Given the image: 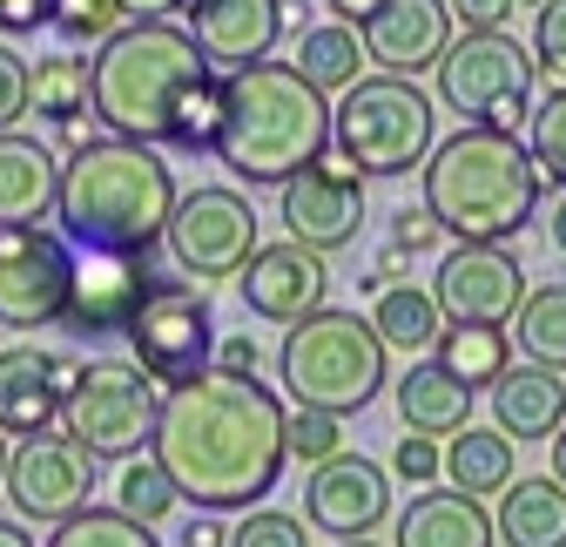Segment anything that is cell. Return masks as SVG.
<instances>
[{
  "instance_id": "1",
  "label": "cell",
  "mask_w": 566,
  "mask_h": 547,
  "mask_svg": "<svg viewBox=\"0 0 566 547\" xmlns=\"http://www.w3.org/2000/svg\"><path fill=\"white\" fill-rule=\"evenodd\" d=\"M283 399L256 379L196 372L163 392L149 460L176 481L196 514H250L283 481Z\"/></svg>"
},
{
  "instance_id": "2",
  "label": "cell",
  "mask_w": 566,
  "mask_h": 547,
  "mask_svg": "<svg viewBox=\"0 0 566 547\" xmlns=\"http://www.w3.org/2000/svg\"><path fill=\"white\" fill-rule=\"evenodd\" d=\"M176 169L163 149L128 143V135H88V143L61 163V196L54 224L61 237L88 257H142L156 264L163 230L176 217Z\"/></svg>"
},
{
  "instance_id": "3",
  "label": "cell",
  "mask_w": 566,
  "mask_h": 547,
  "mask_svg": "<svg viewBox=\"0 0 566 547\" xmlns=\"http://www.w3.org/2000/svg\"><path fill=\"white\" fill-rule=\"evenodd\" d=\"M331 149V95H317L291 61H250L223 75V122L217 156L237 183H291L297 169L324 163Z\"/></svg>"
},
{
  "instance_id": "4",
  "label": "cell",
  "mask_w": 566,
  "mask_h": 547,
  "mask_svg": "<svg viewBox=\"0 0 566 547\" xmlns=\"http://www.w3.org/2000/svg\"><path fill=\"white\" fill-rule=\"evenodd\" d=\"M418 176H424L432 224L459 244H513L546 196V176L520 135L472 128V122L459 135H446V143H432Z\"/></svg>"
},
{
  "instance_id": "5",
  "label": "cell",
  "mask_w": 566,
  "mask_h": 547,
  "mask_svg": "<svg viewBox=\"0 0 566 547\" xmlns=\"http://www.w3.org/2000/svg\"><path fill=\"white\" fill-rule=\"evenodd\" d=\"M209 75V61L189 28L176 21H122L102 54L88 61V115L108 135L169 149L176 135V102Z\"/></svg>"
},
{
  "instance_id": "6",
  "label": "cell",
  "mask_w": 566,
  "mask_h": 547,
  "mask_svg": "<svg viewBox=\"0 0 566 547\" xmlns=\"http://www.w3.org/2000/svg\"><path fill=\"white\" fill-rule=\"evenodd\" d=\"M276 379L291 392V405H317V413H365V405L391 385L385 379V338L371 331V318L358 311H311L283 331L276 345Z\"/></svg>"
},
{
  "instance_id": "7",
  "label": "cell",
  "mask_w": 566,
  "mask_h": 547,
  "mask_svg": "<svg viewBox=\"0 0 566 547\" xmlns=\"http://www.w3.org/2000/svg\"><path fill=\"white\" fill-rule=\"evenodd\" d=\"M432 143H439V109L418 82L365 75L331 109V149L358 176H411V169H424Z\"/></svg>"
},
{
  "instance_id": "8",
  "label": "cell",
  "mask_w": 566,
  "mask_h": 547,
  "mask_svg": "<svg viewBox=\"0 0 566 547\" xmlns=\"http://www.w3.org/2000/svg\"><path fill=\"white\" fill-rule=\"evenodd\" d=\"M163 385L135 359H82V379L61 405V433L88 446V460H135L156 440Z\"/></svg>"
},
{
  "instance_id": "9",
  "label": "cell",
  "mask_w": 566,
  "mask_h": 547,
  "mask_svg": "<svg viewBox=\"0 0 566 547\" xmlns=\"http://www.w3.org/2000/svg\"><path fill=\"white\" fill-rule=\"evenodd\" d=\"M432 75H439V102L452 115H465L472 128L520 135L533 122V75H539V61L513 34H459Z\"/></svg>"
},
{
  "instance_id": "10",
  "label": "cell",
  "mask_w": 566,
  "mask_h": 547,
  "mask_svg": "<svg viewBox=\"0 0 566 547\" xmlns=\"http://www.w3.org/2000/svg\"><path fill=\"white\" fill-rule=\"evenodd\" d=\"M256 244H263V217H256V203L243 189H230V183H196L189 196H176V217L163 230V250H169V264L189 285L237 278Z\"/></svg>"
},
{
  "instance_id": "11",
  "label": "cell",
  "mask_w": 566,
  "mask_h": 547,
  "mask_svg": "<svg viewBox=\"0 0 566 547\" xmlns=\"http://www.w3.org/2000/svg\"><path fill=\"white\" fill-rule=\"evenodd\" d=\"M135 365L156 385H189L196 372H209V352H217V311H209V291L189 278H156L149 298L135 305V318L122 324Z\"/></svg>"
},
{
  "instance_id": "12",
  "label": "cell",
  "mask_w": 566,
  "mask_h": 547,
  "mask_svg": "<svg viewBox=\"0 0 566 547\" xmlns=\"http://www.w3.org/2000/svg\"><path fill=\"white\" fill-rule=\"evenodd\" d=\"M75 291V244L48 224L0 230V331H48Z\"/></svg>"
},
{
  "instance_id": "13",
  "label": "cell",
  "mask_w": 566,
  "mask_h": 547,
  "mask_svg": "<svg viewBox=\"0 0 566 547\" xmlns=\"http://www.w3.org/2000/svg\"><path fill=\"white\" fill-rule=\"evenodd\" d=\"M95 466H102V460H88V446H75L67 433H34V440H14L0 494L14 500L21 520L61 527L67 514L88 507V494H95Z\"/></svg>"
},
{
  "instance_id": "14",
  "label": "cell",
  "mask_w": 566,
  "mask_h": 547,
  "mask_svg": "<svg viewBox=\"0 0 566 547\" xmlns=\"http://www.w3.org/2000/svg\"><path fill=\"white\" fill-rule=\"evenodd\" d=\"M432 298L446 311V324H513L520 298H526V270L506 244H452L432 270Z\"/></svg>"
},
{
  "instance_id": "15",
  "label": "cell",
  "mask_w": 566,
  "mask_h": 547,
  "mask_svg": "<svg viewBox=\"0 0 566 547\" xmlns=\"http://www.w3.org/2000/svg\"><path fill=\"white\" fill-rule=\"evenodd\" d=\"M276 217H283V237L291 244L331 257L344 244H358V230H365V176L344 169V163H311L283 183Z\"/></svg>"
},
{
  "instance_id": "16",
  "label": "cell",
  "mask_w": 566,
  "mask_h": 547,
  "mask_svg": "<svg viewBox=\"0 0 566 547\" xmlns=\"http://www.w3.org/2000/svg\"><path fill=\"white\" fill-rule=\"evenodd\" d=\"M304 520L331 540H371L391 520V473L365 453L324 460L304 487Z\"/></svg>"
},
{
  "instance_id": "17",
  "label": "cell",
  "mask_w": 566,
  "mask_h": 547,
  "mask_svg": "<svg viewBox=\"0 0 566 547\" xmlns=\"http://www.w3.org/2000/svg\"><path fill=\"white\" fill-rule=\"evenodd\" d=\"M237 298L256 318H270V324H297V318L331 305V264L317 250L291 244V237H283V244H256L250 264L237 270Z\"/></svg>"
},
{
  "instance_id": "18",
  "label": "cell",
  "mask_w": 566,
  "mask_h": 547,
  "mask_svg": "<svg viewBox=\"0 0 566 547\" xmlns=\"http://www.w3.org/2000/svg\"><path fill=\"white\" fill-rule=\"evenodd\" d=\"M82 379L75 352H41V345H14L0 352V433L8 440H34L54 433L67 392Z\"/></svg>"
},
{
  "instance_id": "19",
  "label": "cell",
  "mask_w": 566,
  "mask_h": 547,
  "mask_svg": "<svg viewBox=\"0 0 566 547\" xmlns=\"http://www.w3.org/2000/svg\"><path fill=\"white\" fill-rule=\"evenodd\" d=\"M358 41H365V61L378 75L418 82L452 48V8L446 0H385L371 21H358Z\"/></svg>"
},
{
  "instance_id": "20",
  "label": "cell",
  "mask_w": 566,
  "mask_h": 547,
  "mask_svg": "<svg viewBox=\"0 0 566 547\" xmlns=\"http://www.w3.org/2000/svg\"><path fill=\"white\" fill-rule=\"evenodd\" d=\"M189 34L217 75H237L250 61H270L283 41V0H189Z\"/></svg>"
},
{
  "instance_id": "21",
  "label": "cell",
  "mask_w": 566,
  "mask_h": 547,
  "mask_svg": "<svg viewBox=\"0 0 566 547\" xmlns=\"http://www.w3.org/2000/svg\"><path fill=\"white\" fill-rule=\"evenodd\" d=\"M149 285H156V264H142V257H75V291H67L61 324L75 338H108L135 318Z\"/></svg>"
},
{
  "instance_id": "22",
  "label": "cell",
  "mask_w": 566,
  "mask_h": 547,
  "mask_svg": "<svg viewBox=\"0 0 566 547\" xmlns=\"http://www.w3.org/2000/svg\"><path fill=\"white\" fill-rule=\"evenodd\" d=\"M391 547H500L492 514L459 487H418L411 507L391 520Z\"/></svg>"
},
{
  "instance_id": "23",
  "label": "cell",
  "mask_w": 566,
  "mask_h": 547,
  "mask_svg": "<svg viewBox=\"0 0 566 547\" xmlns=\"http://www.w3.org/2000/svg\"><path fill=\"white\" fill-rule=\"evenodd\" d=\"M54 196H61V163L48 143L8 128L0 135V230L14 224H48L54 217Z\"/></svg>"
},
{
  "instance_id": "24",
  "label": "cell",
  "mask_w": 566,
  "mask_h": 547,
  "mask_svg": "<svg viewBox=\"0 0 566 547\" xmlns=\"http://www.w3.org/2000/svg\"><path fill=\"white\" fill-rule=\"evenodd\" d=\"M492 426L506 440H553L566 426V372L553 365H506V379L492 385Z\"/></svg>"
},
{
  "instance_id": "25",
  "label": "cell",
  "mask_w": 566,
  "mask_h": 547,
  "mask_svg": "<svg viewBox=\"0 0 566 547\" xmlns=\"http://www.w3.org/2000/svg\"><path fill=\"white\" fill-rule=\"evenodd\" d=\"M500 547H566V487L553 473H513V487L492 507Z\"/></svg>"
},
{
  "instance_id": "26",
  "label": "cell",
  "mask_w": 566,
  "mask_h": 547,
  "mask_svg": "<svg viewBox=\"0 0 566 547\" xmlns=\"http://www.w3.org/2000/svg\"><path fill=\"white\" fill-rule=\"evenodd\" d=\"M391 399H398L405 433L452 440L459 426H472V385H459L439 359H411V372L391 385Z\"/></svg>"
},
{
  "instance_id": "27",
  "label": "cell",
  "mask_w": 566,
  "mask_h": 547,
  "mask_svg": "<svg viewBox=\"0 0 566 547\" xmlns=\"http://www.w3.org/2000/svg\"><path fill=\"white\" fill-rule=\"evenodd\" d=\"M513 473H520V460H513V440L500 426H459L446 440V487H459L472 500L479 494H506Z\"/></svg>"
},
{
  "instance_id": "28",
  "label": "cell",
  "mask_w": 566,
  "mask_h": 547,
  "mask_svg": "<svg viewBox=\"0 0 566 547\" xmlns=\"http://www.w3.org/2000/svg\"><path fill=\"white\" fill-rule=\"evenodd\" d=\"M371 331L385 338V352H405V359H424L439 345V331H446V311L439 298L424 291V285H385L378 305H371Z\"/></svg>"
},
{
  "instance_id": "29",
  "label": "cell",
  "mask_w": 566,
  "mask_h": 547,
  "mask_svg": "<svg viewBox=\"0 0 566 547\" xmlns=\"http://www.w3.org/2000/svg\"><path fill=\"white\" fill-rule=\"evenodd\" d=\"M432 359H439L459 385L492 392V385L506 379V365H513V331H500V324H446L439 345H432Z\"/></svg>"
},
{
  "instance_id": "30",
  "label": "cell",
  "mask_w": 566,
  "mask_h": 547,
  "mask_svg": "<svg viewBox=\"0 0 566 547\" xmlns=\"http://www.w3.org/2000/svg\"><path fill=\"white\" fill-rule=\"evenodd\" d=\"M297 75L317 89V95H344L350 82H365V41H358V28H344V21H324V28H304L297 34Z\"/></svg>"
},
{
  "instance_id": "31",
  "label": "cell",
  "mask_w": 566,
  "mask_h": 547,
  "mask_svg": "<svg viewBox=\"0 0 566 547\" xmlns=\"http://www.w3.org/2000/svg\"><path fill=\"white\" fill-rule=\"evenodd\" d=\"M28 115L41 122H82L88 115V61L75 54H48V61H28Z\"/></svg>"
},
{
  "instance_id": "32",
  "label": "cell",
  "mask_w": 566,
  "mask_h": 547,
  "mask_svg": "<svg viewBox=\"0 0 566 547\" xmlns=\"http://www.w3.org/2000/svg\"><path fill=\"white\" fill-rule=\"evenodd\" d=\"M506 331L520 338V352H526L533 365L566 372V285H539V291H526Z\"/></svg>"
},
{
  "instance_id": "33",
  "label": "cell",
  "mask_w": 566,
  "mask_h": 547,
  "mask_svg": "<svg viewBox=\"0 0 566 547\" xmlns=\"http://www.w3.org/2000/svg\"><path fill=\"white\" fill-rule=\"evenodd\" d=\"M176 481L149 460V453H135V460H122V481H115V514H128V520H142V527H163L169 514H176Z\"/></svg>"
},
{
  "instance_id": "34",
  "label": "cell",
  "mask_w": 566,
  "mask_h": 547,
  "mask_svg": "<svg viewBox=\"0 0 566 547\" xmlns=\"http://www.w3.org/2000/svg\"><path fill=\"white\" fill-rule=\"evenodd\" d=\"M48 547H156V527H142L115 507H82L48 534Z\"/></svg>"
},
{
  "instance_id": "35",
  "label": "cell",
  "mask_w": 566,
  "mask_h": 547,
  "mask_svg": "<svg viewBox=\"0 0 566 547\" xmlns=\"http://www.w3.org/2000/svg\"><path fill=\"white\" fill-rule=\"evenodd\" d=\"M217 122H223V75L209 68V75L176 102V135H169V149L209 156V149H217Z\"/></svg>"
},
{
  "instance_id": "36",
  "label": "cell",
  "mask_w": 566,
  "mask_h": 547,
  "mask_svg": "<svg viewBox=\"0 0 566 547\" xmlns=\"http://www.w3.org/2000/svg\"><path fill=\"white\" fill-rule=\"evenodd\" d=\"M283 453L297 466H324L344 453V420L337 413H317V405H291V420H283Z\"/></svg>"
},
{
  "instance_id": "37",
  "label": "cell",
  "mask_w": 566,
  "mask_h": 547,
  "mask_svg": "<svg viewBox=\"0 0 566 547\" xmlns=\"http://www.w3.org/2000/svg\"><path fill=\"white\" fill-rule=\"evenodd\" d=\"M533 163H539V176H546V189H566V89H553L539 109H533Z\"/></svg>"
},
{
  "instance_id": "38",
  "label": "cell",
  "mask_w": 566,
  "mask_h": 547,
  "mask_svg": "<svg viewBox=\"0 0 566 547\" xmlns=\"http://www.w3.org/2000/svg\"><path fill=\"white\" fill-rule=\"evenodd\" d=\"M230 547H311V520L283 514V507H250L230 527Z\"/></svg>"
},
{
  "instance_id": "39",
  "label": "cell",
  "mask_w": 566,
  "mask_h": 547,
  "mask_svg": "<svg viewBox=\"0 0 566 547\" xmlns=\"http://www.w3.org/2000/svg\"><path fill=\"white\" fill-rule=\"evenodd\" d=\"M61 41H108L115 28H122V8L115 0H54V21H48Z\"/></svg>"
},
{
  "instance_id": "40",
  "label": "cell",
  "mask_w": 566,
  "mask_h": 547,
  "mask_svg": "<svg viewBox=\"0 0 566 547\" xmlns=\"http://www.w3.org/2000/svg\"><path fill=\"white\" fill-rule=\"evenodd\" d=\"M391 481H405V487H439L446 481V446L439 440H424V433H405L398 446H391Z\"/></svg>"
},
{
  "instance_id": "41",
  "label": "cell",
  "mask_w": 566,
  "mask_h": 547,
  "mask_svg": "<svg viewBox=\"0 0 566 547\" xmlns=\"http://www.w3.org/2000/svg\"><path fill=\"white\" fill-rule=\"evenodd\" d=\"M533 61L539 75H553V89H566V0H546L533 14Z\"/></svg>"
},
{
  "instance_id": "42",
  "label": "cell",
  "mask_w": 566,
  "mask_h": 547,
  "mask_svg": "<svg viewBox=\"0 0 566 547\" xmlns=\"http://www.w3.org/2000/svg\"><path fill=\"white\" fill-rule=\"evenodd\" d=\"M28 122V61L0 41V135Z\"/></svg>"
},
{
  "instance_id": "43",
  "label": "cell",
  "mask_w": 566,
  "mask_h": 547,
  "mask_svg": "<svg viewBox=\"0 0 566 547\" xmlns=\"http://www.w3.org/2000/svg\"><path fill=\"white\" fill-rule=\"evenodd\" d=\"M452 8V28H465V34H506V21L520 14L513 0H446Z\"/></svg>"
},
{
  "instance_id": "44",
  "label": "cell",
  "mask_w": 566,
  "mask_h": 547,
  "mask_svg": "<svg viewBox=\"0 0 566 547\" xmlns=\"http://www.w3.org/2000/svg\"><path fill=\"white\" fill-rule=\"evenodd\" d=\"M256 365H263V352H256L250 331L217 338V352H209V372H230V379H256Z\"/></svg>"
},
{
  "instance_id": "45",
  "label": "cell",
  "mask_w": 566,
  "mask_h": 547,
  "mask_svg": "<svg viewBox=\"0 0 566 547\" xmlns=\"http://www.w3.org/2000/svg\"><path fill=\"white\" fill-rule=\"evenodd\" d=\"M54 21V0H0V34H34Z\"/></svg>"
},
{
  "instance_id": "46",
  "label": "cell",
  "mask_w": 566,
  "mask_h": 547,
  "mask_svg": "<svg viewBox=\"0 0 566 547\" xmlns=\"http://www.w3.org/2000/svg\"><path fill=\"white\" fill-rule=\"evenodd\" d=\"M439 237H446V230L432 224V210H424V203H418V210H398V244H405L411 257H418V250H432Z\"/></svg>"
},
{
  "instance_id": "47",
  "label": "cell",
  "mask_w": 566,
  "mask_h": 547,
  "mask_svg": "<svg viewBox=\"0 0 566 547\" xmlns=\"http://www.w3.org/2000/svg\"><path fill=\"white\" fill-rule=\"evenodd\" d=\"M176 547H230V527L217 520V514H196L189 527H182V540Z\"/></svg>"
},
{
  "instance_id": "48",
  "label": "cell",
  "mask_w": 566,
  "mask_h": 547,
  "mask_svg": "<svg viewBox=\"0 0 566 547\" xmlns=\"http://www.w3.org/2000/svg\"><path fill=\"white\" fill-rule=\"evenodd\" d=\"M115 8H122V21H169L189 0H115Z\"/></svg>"
},
{
  "instance_id": "49",
  "label": "cell",
  "mask_w": 566,
  "mask_h": 547,
  "mask_svg": "<svg viewBox=\"0 0 566 547\" xmlns=\"http://www.w3.org/2000/svg\"><path fill=\"white\" fill-rule=\"evenodd\" d=\"M317 8H331L344 28H358V21H371V14L385 8V0H317Z\"/></svg>"
},
{
  "instance_id": "50",
  "label": "cell",
  "mask_w": 566,
  "mask_h": 547,
  "mask_svg": "<svg viewBox=\"0 0 566 547\" xmlns=\"http://www.w3.org/2000/svg\"><path fill=\"white\" fill-rule=\"evenodd\" d=\"M405 264H411V250H405V244H391V250L378 257V278H391V285H405Z\"/></svg>"
},
{
  "instance_id": "51",
  "label": "cell",
  "mask_w": 566,
  "mask_h": 547,
  "mask_svg": "<svg viewBox=\"0 0 566 547\" xmlns=\"http://www.w3.org/2000/svg\"><path fill=\"white\" fill-rule=\"evenodd\" d=\"M546 237H553V250L566 257V189H559V203H553V217H546Z\"/></svg>"
},
{
  "instance_id": "52",
  "label": "cell",
  "mask_w": 566,
  "mask_h": 547,
  "mask_svg": "<svg viewBox=\"0 0 566 547\" xmlns=\"http://www.w3.org/2000/svg\"><path fill=\"white\" fill-rule=\"evenodd\" d=\"M0 547H34V534L21 520H0Z\"/></svg>"
},
{
  "instance_id": "53",
  "label": "cell",
  "mask_w": 566,
  "mask_h": 547,
  "mask_svg": "<svg viewBox=\"0 0 566 547\" xmlns=\"http://www.w3.org/2000/svg\"><path fill=\"white\" fill-rule=\"evenodd\" d=\"M546 446H553V481H559V487H566V426H559V433H553V440H546Z\"/></svg>"
},
{
  "instance_id": "54",
  "label": "cell",
  "mask_w": 566,
  "mask_h": 547,
  "mask_svg": "<svg viewBox=\"0 0 566 547\" xmlns=\"http://www.w3.org/2000/svg\"><path fill=\"white\" fill-rule=\"evenodd\" d=\"M8 453H14V446H8V433H0V481H8Z\"/></svg>"
},
{
  "instance_id": "55",
  "label": "cell",
  "mask_w": 566,
  "mask_h": 547,
  "mask_svg": "<svg viewBox=\"0 0 566 547\" xmlns=\"http://www.w3.org/2000/svg\"><path fill=\"white\" fill-rule=\"evenodd\" d=\"M513 8H533V14H539V8H546V0H513Z\"/></svg>"
},
{
  "instance_id": "56",
  "label": "cell",
  "mask_w": 566,
  "mask_h": 547,
  "mask_svg": "<svg viewBox=\"0 0 566 547\" xmlns=\"http://www.w3.org/2000/svg\"><path fill=\"white\" fill-rule=\"evenodd\" d=\"M337 547H378V540H337Z\"/></svg>"
}]
</instances>
